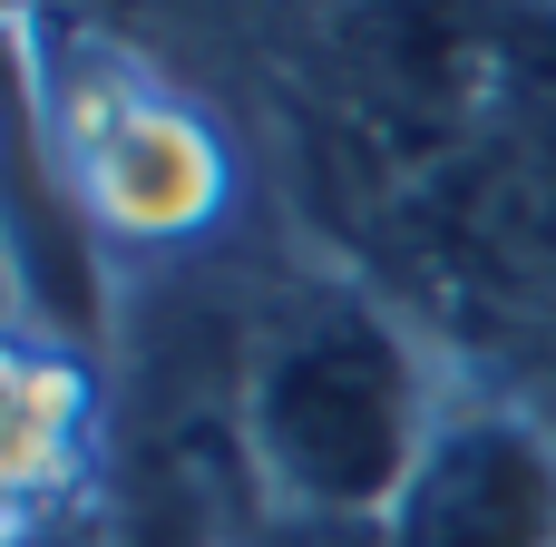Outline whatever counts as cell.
I'll list each match as a JSON object with an SVG mask.
<instances>
[{"label": "cell", "mask_w": 556, "mask_h": 547, "mask_svg": "<svg viewBox=\"0 0 556 547\" xmlns=\"http://www.w3.org/2000/svg\"><path fill=\"white\" fill-rule=\"evenodd\" d=\"M98 460V372L49 323H0V538L78 509Z\"/></svg>", "instance_id": "4"}, {"label": "cell", "mask_w": 556, "mask_h": 547, "mask_svg": "<svg viewBox=\"0 0 556 547\" xmlns=\"http://www.w3.org/2000/svg\"><path fill=\"white\" fill-rule=\"evenodd\" d=\"M0 547H88L68 519H49V529H20V538H0Z\"/></svg>", "instance_id": "5"}, {"label": "cell", "mask_w": 556, "mask_h": 547, "mask_svg": "<svg viewBox=\"0 0 556 547\" xmlns=\"http://www.w3.org/2000/svg\"><path fill=\"white\" fill-rule=\"evenodd\" d=\"M39 147L108 245H195L235 206L225 127L108 29L39 39Z\"/></svg>", "instance_id": "2"}, {"label": "cell", "mask_w": 556, "mask_h": 547, "mask_svg": "<svg viewBox=\"0 0 556 547\" xmlns=\"http://www.w3.org/2000/svg\"><path fill=\"white\" fill-rule=\"evenodd\" d=\"M10 10H20V0H0V20H10Z\"/></svg>", "instance_id": "6"}, {"label": "cell", "mask_w": 556, "mask_h": 547, "mask_svg": "<svg viewBox=\"0 0 556 547\" xmlns=\"http://www.w3.org/2000/svg\"><path fill=\"white\" fill-rule=\"evenodd\" d=\"M440 421V391L391 313L323 294L303 303L244 372V460L274 489L283 519L381 529L420 440Z\"/></svg>", "instance_id": "1"}, {"label": "cell", "mask_w": 556, "mask_h": 547, "mask_svg": "<svg viewBox=\"0 0 556 547\" xmlns=\"http://www.w3.org/2000/svg\"><path fill=\"white\" fill-rule=\"evenodd\" d=\"M381 547H556V431L518 401H440Z\"/></svg>", "instance_id": "3"}]
</instances>
